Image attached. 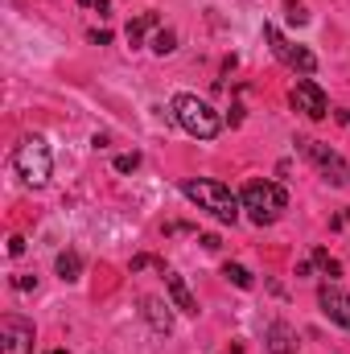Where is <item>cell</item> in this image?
<instances>
[{
    "label": "cell",
    "instance_id": "1",
    "mask_svg": "<svg viewBox=\"0 0 350 354\" xmlns=\"http://www.w3.org/2000/svg\"><path fill=\"white\" fill-rule=\"evenodd\" d=\"M181 194H185L190 202H198V210L214 214L219 223H235L239 210H243V202L231 194V185H223V181H214V177H185V181H181Z\"/></svg>",
    "mask_w": 350,
    "mask_h": 354
},
{
    "label": "cell",
    "instance_id": "2",
    "mask_svg": "<svg viewBox=\"0 0 350 354\" xmlns=\"http://www.w3.org/2000/svg\"><path fill=\"white\" fill-rule=\"evenodd\" d=\"M174 120L190 132V136H198V140H214L219 136V128H223V120H219V111L206 103V99H198V95H190V91H181L174 95Z\"/></svg>",
    "mask_w": 350,
    "mask_h": 354
},
{
    "label": "cell",
    "instance_id": "3",
    "mask_svg": "<svg viewBox=\"0 0 350 354\" xmlns=\"http://www.w3.org/2000/svg\"><path fill=\"white\" fill-rule=\"evenodd\" d=\"M239 202H243V210H248V218H252L256 227H272V223L284 214L288 194H284L276 181H248L243 194H239Z\"/></svg>",
    "mask_w": 350,
    "mask_h": 354
},
{
    "label": "cell",
    "instance_id": "4",
    "mask_svg": "<svg viewBox=\"0 0 350 354\" xmlns=\"http://www.w3.org/2000/svg\"><path fill=\"white\" fill-rule=\"evenodd\" d=\"M12 165H17V177L29 185V189H42L50 174H54V157H50V145L46 136H25L12 153Z\"/></svg>",
    "mask_w": 350,
    "mask_h": 354
},
{
    "label": "cell",
    "instance_id": "5",
    "mask_svg": "<svg viewBox=\"0 0 350 354\" xmlns=\"http://www.w3.org/2000/svg\"><path fill=\"white\" fill-rule=\"evenodd\" d=\"M297 149L326 174V181H334V185H350V161L342 153H334L330 145H322V140H297Z\"/></svg>",
    "mask_w": 350,
    "mask_h": 354
},
{
    "label": "cell",
    "instance_id": "6",
    "mask_svg": "<svg viewBox=\"0 0 350 354\" xmlns=\"http://www.w3.org/2000/svg\"><path fill=\"white\" fill-rule=\"evenodd\" d=\"M264 41L272 46V54H276L288 71H297V75H313V71H317V58H313L305 46H293L276 25H264Z\"/></svg>",
    "mask_w": 350,
    "mask_h": 354
},
{
    "label": "cell",
    "instance_id": "7",
    "mask_svg": "<svg viewBox=\"0 0 350 354\" xmlns=\"http://www.w3.org/2000/svg\"><path fill=\"white\" fill-rule=\"evenodd\" d=\"M288 99H293V107H297L301 115H309V120H326V111H330L326 91L317 87L313 79H297V87L288 91Z\"/></svg>",
    "mask_w": 350,
    "mask_h": 354
},
{
    "label": "cell",
    "instance_id": "8",
    "mask_svg": "<svg viewBox=\"0 0 350 354\" xmlns=\"http://www.w3.org/2000/svg\"><path fill=\"white\" fill-rule=\"evenodd\" d=\"M0 338H4L0 354H33V326L17 313H8L0 322Z\"/></svg>",
    "mask_w": 350,
    "mask_h": 354
},
{
    "label": "cell",
    "instance_id": "9",
    "mask_svg": "<svg viewBox=\"0 0 350 354\" xmlns=\"http://www.w3.org/2000/svg\"><path fill=\"white\" fill-rule=\"evenodd\" d=\"M317 305H322V313L334 322V326H342V330H350V292L342 288V284H322L317 288Z\"/></svg>",
    "mask_w": 350,
    "mask_h": 354
},
{
    "label": "cell",
    "instance_id": "10",
    "mask_svg": "<svg viewBox=\"0 0 350 354\" xmlns=\"http://www.w3.org/2000/svg\"><path fill=\"white\" fill-rule=\"evenodd\" d=\"M140 313H145V322H149L157 334H174V313H169V305H165L161 297H145V301H140Z\"/></svg>",
    "mask_w": 350,
    "mask_h": 354
},
{
    "label": "cell",
    "instance_id": "11",
    "mask_svg": "<svg viewBox=\"0 0 350 354\" xmlns=\"http://www.w3.org/2000/svg\"><path fill=\"white\" fill-rule=\"evenodd\" d=\"M165 288H169V297H174V305L181 309V313L198 317V301H194V292L185 288V280H181L177 272H165Z\"/></svg>",
    "mask_w": 350,
    "mask_h": 354
},
{
    "label": "cell",
    "instance_id": "12",
    "mask_svg": "<svg viewBox=\"0 0 350 354\" xmlns=\"http://www.w3.org/2000/svg\"><path fill=\"white\" fill-rule=\"evenodd\" d=\"M268 351H272V354H293V351H297V334H293L284 322L268 326Z\"/></svg>",
    "mask_w": 350,
    "mask_h": 354
},
{
    "label": "cell",
    "instance_id": "13",
    "mask_svg": "<svg viewBox=\"0 0 350 354\" xmlns=\"http://www.w3.org/2000/svg\"><path fill=\"white\" fill-rule=\"evenodd\" d=\"M153 25H157V12H140L136 21H128V46H140Z\"/></svg>",
    "mask_w": 350,
    "mask_h": 354
},
{
    "label": "cell",
    "instance_id": "14",
    "mask_svg": "<svg viewBox=\"0 0 350 354\" xmlns=\"http://www.w3.org/2000/svg\"><path fill=\"white\" fill-rule=\"evenodd\" d=\"M58 276H62V280H79V276H83V256H79V252H62V256H58Z\"/></svg>",
    "mask_w": 350,
    "mask_h": 354
},
{
    "label": "cell",
    "instance_id": "15",
    "mask_svg": "<svg viewBox=\"0 0 350 354\" xmlns=\"http://www.w3.org/2000/svg\"><path fill=\"white\" fill-rule=\"evenodd\" d=\"M174 50H177V33L174 29H157V33H153V54L165 58V54H174Z\"/></svg>",
    "mask_w": 350,
    "mask_h": 354
},
{
    "label": "cell",
    "instance_id": "16",
    "mask_svg": "<svg viewBox=\"0 0 350 354\" xmlns=\"http://www.w3.org/2000/svg\"><path fill=\"white\" fill-rule=\"evenodd\" d=\"M223 276H227L235 288H252V284H256V280H252V272H248L243 264H227V268H223Z\"/></svg>",
    "mask_w": 350,
    "mask_h": 354
},
{
    "label": "cell",
    "instance_id": "17",
    "mask_svg": "<svg viewBox=\"0 0 350 354\" xmlns=\"http://www.w3.org/2000/svg\"><path fill=\"white\" fill-rule=\"evenodd\" d=\"M313 264L322 268V272H326L330 280H334V276H342V264H338V260H334V256H330L326 248H317V252H313Z\"/></svg>",
    "mask_w": 350,
    "mask_h": 354
},
{
    "label": "cell",
    "instance_id": "18",
    "mask_svg": "<svg viewBox=\"0 0 350 354\" xmlns=\"http://www.w3.org/2000/svg\"><path fill=\"white\" fill-rule=\"evenodd\" d=\"M284 21H288V25H309V8H305L301 0H288V4H284Z\"/></svg>",
    "mask_w": 350,
    "mask_h": 354
},
{
    "label": "cell",
    "instance_id": "19",
    "mask_svg": "<svg viewBox=\"0 0 350 354\" xmlns=\"http://www.w3.org/2000/svg\"><path fill=\"white\" fill-rule=\"evenodd\" d=\"M136 165H140V153H124V157H116V169H120V174H132Z\"/></svg>",
    "mask_w": 350,
    "mask_h": 354
},
{
    "label": "cell",
    "instance_id": "20",
    "mask_svg": "<svg viewBox=\"0 0 350 354\" xmlns=\"http://www.w3.org/2000/svg\"><path fill=\"white\" fill-rule=\"evenodd\" d=\"M12 288L17 292H29V288H37V280L33 276H12Z\"/></svg>",
    "mask_w": 350,
    "mask_h": 354
},
{
    "label": "cell",
    "instance_id": "21",
    "mask_svg": "<svg viewBox=\"0 0 350 354\" xmlns=\"http://www.w3.org/2000/svg\"><path fill=\"white\" fill-rule=\"evenodd\" d=\"M8 256H25V239H21V235L8 239Z\"/></svg>",
    "mask_w": 350,
    "mask_h": 354
},
{
    "label": "cell",
    "instance_id": "22",
    "mask_svg": "<svg viewBox=\"0 0 350 354\" xmlns=\"http://www.w3.org/2000/svg\"><path fill=\"white\" fill-rule=\"evenodd\" d=\"M91 41H99V46H107V41H111V33H107V29H91Z\"/></svg>",
    "mask_w": 350,
    "mask_h": 354
},
{
    "label": "cell",
    "instance_id": "23",
    "mask_svg": "<svg viewBox=\"0 0 350 354\" xmlns=\"http://www.w3.org/2000/svg\"><path fill=\"white\" fill-rule=\"evenodd\" d=\"M202 248L206 252H219V235H202Z\"/></svg>",
    "mask_w": 350,
    "mask_h": 354
},
{
    "label": "cell",
    "instance_id": "24",
    "mask_svg": "<svg viewBox=\"0 0 350 354\" xmlns=\"http://www.w3.org/2000/svg\"><path fill=\"white\" fill-rule=\"evenodd\" d=\"M338 120H342V124H350V111H347V107H342V111H338Z\"/></svg>",
    "mask_w": 350,
    "mask_h": 354
},
{
    "label": "cell",
    "instance_id": "25",
    "mask_svg": "<svg viewBox=\"0 0 350 354\" xmlns=\"http://www.w3.org/2000/svg\"><path fill=\"white\" fill-rule=\"evenodd\" d=\"M50 354H66V351H50Z\"/></svg>",
    "mask_w": 350,
    "mask_h": 354
}]
</instances>
